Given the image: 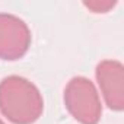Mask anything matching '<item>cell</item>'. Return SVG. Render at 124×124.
Here are the masks:
<instances>
[{"instance_id": "cell-1", "label": "cell", "mask_w": 124, "mask_h": 124, "mask_svg": "<svg viewBox=\"0 0 124 124\" xmlns=\"http://www.w3.org/2000/svg\"><path fill=\"white\" fill-rule=\"evenodd\" d=\"M0 111L13 124H34L44 111L39 89L22 76H8L0 82Z\"/></svg>"}, {"instance_id": "cell-2", "label": "cell", "mask_w": 124, "mask_h": 124, "mask_svg": "<svg viewBox=\"0 0 124 124\" xmlns=\"http://www.w3.org/2000/svg\"><path fill=\"white\" fill-rule=\"evenodd\" d=\"M64 105L80 124H98L102 105L95 85L85 76L72 78L64 88Z\"/></svg>"}, {"instance_id": "cell-3", "label": "cell", "mask_w": 124, "mask_h": 124, "mask_svg": "<svg viewBox=\"0 0 124 124\" xmlns=\"http://www.w3.org/2000/svg\"><path fill=\"white\" fill-rule=\"evenodd\" d=\"M31 45V29L12 13H0V58L15 61L23 57Z\"/></svg>"}, {"instance_id": "cell-4", "label": "cell", "mask_w": 124, "mask_h": 124, "mask_svg": "<svg viewBox=\"0 0 124 124\" xmlns=\"http://www.w3.org/2000/svg\"><path fill=\"white\" fill-rule=\"evenodd\" d=\"M105 104L112 111L124 109V66L118 60H102L95 70Z\"/></svg>"}, {"instance_id": "cell-5", "label": "cell", "mask_w": 124, "mask_h": 124, "mask_svg": "<svg viewBox=\"0 0 124 124\" xmlns=\"http://www.w3.org/2000/svg\"><path fill=\"white\" fill-rule=\"evenodd\" d=\"M83 5L88 9L93 10L95 13H105L109 9H112L117 5V2H114V0H101V2L99 0H93V2H83Z\"/></svg>"}, {"instance_id": "cell-6", "label": "cell", "mask_w": 124, "mask_h": 124, "mask_svg": "<svg viewBox=\"0 0 124 124\" xmlns=\"http://www.w3.org/2000/svg\"><path fill=\"white\" fill-rule=\"evenodd\" d=\"M0 124H5V121H2V120H0Z\"/></svg>"}]
</instances>
